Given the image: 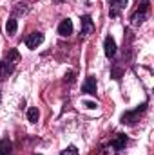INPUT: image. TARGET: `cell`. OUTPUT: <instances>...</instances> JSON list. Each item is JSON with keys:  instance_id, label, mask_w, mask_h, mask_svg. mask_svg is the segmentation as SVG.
<instances>
[{"instance_id": "cell-8", "label": "cell", "mask_w": 154, "mask_h": 155, "mask_svg": "<svg viewBox=\"0 0 154 155\" xmlns=\"http://www.w3.org/2000/svg\"><path fill=\"white\" fill-rule=\"evenodd\" d=\"M103 49H105V56L107 58H114L116 56V41H114V38L113 36H107L105 38V41H103Z\"/></svg>"}, {"instance_id": "cell-5", "label": "cell", "mask_w": 154, "mask_h": 155, "mask_svg": "<svg viewBox=\"0 0 154 155\" xmlns=\"http://www.w3.org/2000/svg\"><path fill=\"white\" fill-rule=\"evenodd\" d=\"M80 24H82V29H80V36L82 38H87L93 31H94V24H93V18L89 15H83L80 18Z\"/></svg>"}, {"instance_id": "cell-4", "label": "cell", "mask_w": 154, "mask_h": 155, "mask_svg": "<svg viewBox=\"0 0 154 155\" xmlns=\"http://www.w3.org/2000/svg\"><path fill=\"white\" fill-rule=\"evenodd\" d=\"M147 110V103H143V105H140L138 108H134V110H129V112H125L123 116H121V124H134L136 121H140V116L143 114Z\"/></svg>"}, {"instance_id": "cell-15", "label": "cell", "mask_w": 154, "mask_h": 155, "mask_svg": "<svg viewBox=\"0 0 154 155\" xmlns=\"http://www.w3.org/2000/svg\"><path fill=\"white\" fill-rule=\"evenodd\" d=\"M121 74H123V71H121V69L116 65L114 69H113V74H111V76L114 78V79H120V78H121Z\"/></svg>"}, {"instance_id": "cell-12", "label": "cell", "mask_w": 154, "mask_h": 155, "mask_svg": "<svg viewBox=\"0 0 154 155\" xmlns=\"http://www.w3.org/2000/svg\"><path fill=\"white\" fill-rule=\"evenodd\" d=\"M16 27H18V25H16V20H15V18H9V20L5 22V33H7L9 36H13V35L16 33Z\"/></svg>"}, {"instance_id": "cell-17", "label": "cell", "mask_w": 154, "mask_h": 155, "mask_svg": "<svg viewBox=\"0 0 154 155\" xmlns=\"http://www.w3.org/2000/svg\"><path fill=\"white\" fill-rule=\"evenodd\" d=\"M83 105H85L87 108H96V103H91V101H85Z\"/></svg>"}, {"instance_id": "cell-6", "label": "cell", "mask_w": 154, "mask_h": 155, "mask_svg": "<svg viewBox=\"0 0 154 155\" xmlns=\"http://www.w3.org/2000/svg\"><path fill=\"white\" fill-rule=\"evenodd\" d=\"M107 4H109V15L113 18H116L127 7V0H107Z\"/></svg>"}, {"instance_id": "cell-11", "label": "cell", "mask_w": 154, "mask_h": 155, "mask_svg": "<svg viewBox=\"0 0 154 155\" xmlns=\"http://www.w3.org/2000/svg\"><path fill=\"white\" fill-rule=\"evenodd\" d=\"M11 148H13V144L9 139L0 141V155H11Z\"/></svg>"}, {"instance_id": "cell-14", "label": "cell", "mask_w": 154, "mask_h": 155, "mask_svg": "<svg viewBox=\"0 0 154 155\" xmlns=\"http://www.w3.org/2000/svg\"><path fill=\"white\" fill-rule=\"evenodd\" d=\"M60 155H80V153H78L76 146H67L65 150H62V153H60Z\"/></svg>"}, {"instance_id": "cell-1", "label": "cell", "mask_w": 154, "mask_h": 155, "mask_svg": "<svg viewBox=\"0 0 154 155\" xmlns=\"http://www.w3.org/2000/svg\"><path fill=\"white\" fill-rule=\"evenodd\" d=\"M20 61V54H18V51L16 49H9V52L4 56V60H2V63H0V76H9L13 71H15V67H16V63Z\"/></svg>"}, {"instance_id": "cell-2", "label": "cell", "mask_w": 154, "mask_h": 155, "mask_svg": "<svg viewBox=\"0 0 154 155\" xmlns=\"http://www.w3.org/2000/svg\"><path fill=\"white\" fill-rule=\"evenodd\" d=\"M127 143H129V139L123 134H116L114 137H113V141H111V144L105 148V153L107 155H121L123 150H125V146H127Z\"/></svg>"}, {"instance_id": "cell-10", "label": "cell", "mask_w": 154, "mask_h": 155, "mask_svg": "<svg viewBox=\"0 0 154 155\" xmlns=\"http://www.w3.org/2000/svg\"><path fill=\"white\" fill-rule=\"evenodd\" d=\"M58 35L60 36H69V35H73V22L69 20V18H65V20H62L60 22V25H58Z\"/></svg>"}, {"instance_id": "cell-7", "label": "cell", "mask_w": 154, "mask_h": 155, "mask_svg": "<svg viewBox=\"0 0 154 155\" xmlns=\"http://www.w3.org/2000/svg\"><path fill=\"white\" fill-rule=\"evenodd\" d=\"M96 78L94 76H89L85 81H83V85H82V92H85V94H91V96H96Z\"/></svg>"}, {"instance_id": "cell-9", "label": "cell", "mask_w": 154, "mask_h": 155, "mask_svg": "<svg viewBox=\"0 0 154 155\" xmlns=\"http://www.w3.org/2000/svg\"><path fill=\"white\" fill-rule=\"evenodd\" d=\"M42 41H44V35H42V33H31V35L26 38V45H27L29 49H37Z\"/></svg>"}, {"instance_id": "cell-16", "label": "cell", "mask_w": 154, "mask_h": 155, "mask_svg": "<svg viewBox=\"0 0 154 155\" xmlns=\"http://www.w3.org/2000/svg\"><path fill=\"white\" fill-rule=\"evenodd\" d=\"M65 81L73 83V81H75V72H67V74H65Z\"/></svg>"}, {"instance_id": "cell-3", "label": "cell", "mask_w": 154, "mask_h": 155, "mask_svg": "<svg viewBox=\"0 0 154 155\" xmlns=\"http://www.w3.org/2000/svg\"><path fill=\"white\" fill-rule=\"evenodd\" d=\"M149 4L151 0H138V9L131 15V24L132 25H142L147 20V13H149Z\"/></svg>"}, {"instance_id": "cell-13", "label": "cell", "mask_w": 154, "mask_h": 155, "mask_svg": "<svg viewBox=\"0 0 154 155\" xmlns=\"http://www.w3.org/2000/svg\"><path fill=\"white\" fill-rule=\"evenodd\" d=\"M38 117H40V112H38V108H35V107H31V108L27 110V119H29L31 123H38Z\"/></svg>"}, {"instance_id": "cell-18", "label": "cell", "mask_w": 154, "mask_h": 155, "mask_svg": "<svg viewBox=\"0 0 154 155\" xmlns=\"http://www.w3.org/2000/svg\"><path fill=\"white\" fill-rule=\"evenodd\" d=\"M33 155H40V153H33Z\"/></svg>"}]
</instances>
